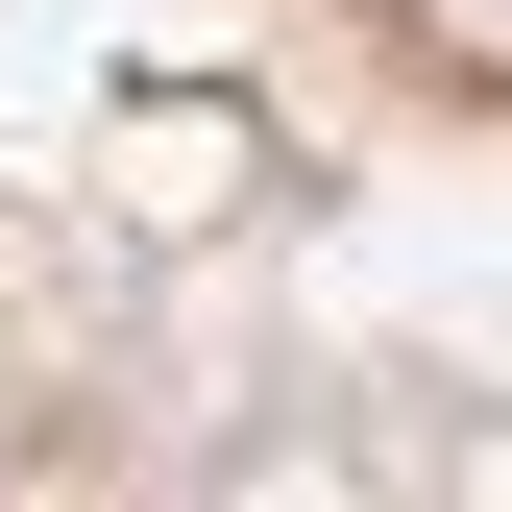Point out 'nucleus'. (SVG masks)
Returning <instances> with one entry per match:
<instances>
[{"mask_svg": "<svg viewBox=\"0 0 512 512\" xmlns=\"http://www.w3.org/2000/svg\"><path fill=\"white\" fill-rule=\"evenodd\" d=\"M0 512H512V49L0 0Z\"/></svg>", "mask_w": 512, "mask_h": 512, "instance_id": "obj_1", "label": "nucleus"}]
</instances>
